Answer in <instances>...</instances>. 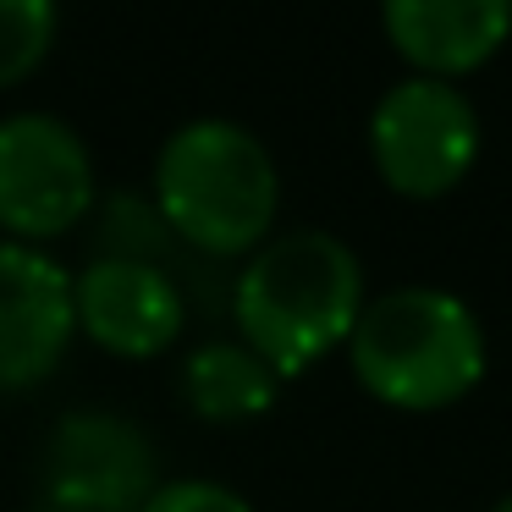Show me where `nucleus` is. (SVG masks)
I'll return each instance as SVG.
<instances>
[{
  "label": "nucleus",
  "instance_id": "2",
  "mask_svg": "<svg viewBox=\"0 0 512 512\" xmlns=\"http://www.w3.org/2000/svg\"><path fill=\"white\" fill-rule=\"evenodd\" d=\"M281 210L276 155L232 116L171 127L155 155V215L177 243L210 259H237L270 243Z\"/></svg>",
  "mask_w": 512,
  "mask_h": 512
},
{
  "label": "nucleus",
  "instance_id": "10",
  "mask_svg": "<svg viewBox=\"0 0 512 512\" xmlns=\"http://www.w3.org/2000/svg\"><path fill=\"white\" fill-rule=\"evenodd\" d=\"M182 397L210 424H243L276 408L281 380L237 336H221V342H199L182 358Z\"/></svg>",
  "mask_w": 512,
  "mask_h": 512
},
{
  "label": "nucleus",
  "instance_id": "3",
  "mask_svg": "<svg viewBox=\"0 0 512 512\" xmlns=\"http://www.w3.org/2000/svg\"><path fill=\"white\" fill-rule=\"evenodd\" d=\"M353 380L397 413H441L490 369L479 314L446 287H391L364 298L347 336Z\"/></svg>",
  "mask_w": 512,
  "mask_h": 512
},
{
  "label": "nucleus",
  "instance_id": "9",
  "mask_svg": "<svg viewBox=\"0 0 512 512\" xmlns=\"http://www.w3.org/2000/svg\"><path fill=\"white\" fill-rule=\"evenodd\" d=\"M391 50L413 67V78L457 83L501 56L512 39L507 0H391L380 12Z\"/></svg>",
  "mask_w": 512,
  "mask_h": 512
},
{
  "label": "nucleus",
  "instance_id": "8",
  "mask_svg": "<svg viewBox=\"0 0 512 512\" xmlns=\"http://www.w3.org/2000/svg\"><path fill=\"white\" fill-rule=\"evenodd\" d=\"M72 336V270L45 248L0 237V391H28L50 380Z\"/></svg>",
  "mask_w": 512,
  "mask_h": 512
},
{
  "label": "nucleus",
  "instance_id": "13",
  "mask_svg": "<svg viewBox=\"0 0 512 512\" xmlns=\"http://www.w3.org/2000/svg\"><path fill=\"white\" fill-rule=\"evenodd\" d=\"M490 512H512V490H507V496H501V501H496V507H490Z\"/></svg>",
  "mask_w": 512,
  "mask_h": 512
},
{
  "label": "nucleus",
  "instance_id": "1",
  "mask_svg": "<svg viewBox=\"0 0 512 512\" xmlns=\"http://www.w3.org/2000/svg\"><path fill=\"white\" fill-rule=\"evenodd\" d=\"M364 309V265L336 232L298 226L248 254L232 287L237 342L276 380H292L347 347Z\"/></svg>",
  "mask_w": 512,
  "mask_h": 512
},
{
  "label": "nucleus",
  "instance_id": "6",
  "mask_svg": "<svg viewBox=\"0 0 512 512\" xmlns=\"http://www.w3.org/2000/svg\"><path fill=\"white\" fill-rule=\"evenodd\" d=\"M160 485L155 441L138 419L72 408L50 424L39 457V496L50 512H138Z\"/></svg>",
  "mask_w": 512,
  "mask_h": 512
},
{
  "label": "nucleus",
  "instance_id": "4",
  "mask_svg": "<svg viewBox=\"0 0 512 512\" xmlns=\"http://www.w3.org/2000/svg\"><path fill=\"white\" fill-rule=\"evenodd\" d=\"M485 127L479 105L457 83L402 78L369 111V160L375 177L402 199H446L474 171Z\"/></svg>",
  "mask_w": 512,
  "mask_h": 512
},
{
  "label": "nucleus",
  "instance_id": "11",
  "mask_svg": "<svg viewBox=\"0 0 512 512\" xmlns=\"http://www.w3.org/2000/svg\"><path fill=\"white\" fill-rule=\"evenodd\" d=\"M61 12L50 0H0V89L23 83L56 45Z\"/></svg>",
  "mask_w": 512,
  "mask_h": 512
},
{
  "label": "nucleus",
  "instance_id": "7",
  "mask_svg": "<svg viewBox=\"0 0 512 512\" xmlns=\"http://www.w3.org/2000/svg\"><path fill=\"white\" fill-rule=\"evenodd\" d=\"M72 314L89 342L116 358H155L188 325V298L160 259L94 254L72 276Z\"/></svg>",
  "mask_w": 512,
  "mask_h": 512
},
{
  "label": "nucleus",
  "instance_id": "5",
  "mask_svg": "<svg viewBox=\"0 0 512 512\" xmlns=\"http://www.w3.org/2000/svg\"><path fill=\"white\" fill-rule=\"evenodd\" d=\"M100 199V171L83 133L56 111L0 116V232L45 243L83 221Z\"/></svg>",
  "mask_w": 512,
  "mask_h": 512
},
{
  "label": "nucleus",
  "instance_id": "12",
  "mask_svg": "<svg viewBox=\"0 0 512 512\" xmlns=\"http://www.w3.org/2000/svg\"><path fill=\"white\" fill-rule=\"evenodd\" d=\"M138 512H254V501L243 490L221 485V479H160L155 496Z\"/></svg>",
  "mask_w": 512,
  "mask_h": 512
}]
</instances>
